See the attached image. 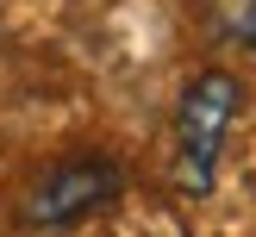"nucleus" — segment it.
Listing matches in <instances>:
<instances>
[{
    "label": "nucleus",
    "mask_w": 256,
    "mask_h": 237,
    "mask_svg": "<svg viewBox=\"0 0 256 237\" xmlns=\"http://www.w3.org/2000/svg\"><path fill=\"white\" fill-rule=\"evenodd\" d=\"M244 112V81L232 69H206L182 87V106H175V156H169V175L182 194L206 200L219 187V162H225V144H232V125Z\"/></svg>",
    "instance_id": "1"
},
{
    "label": "nucleus",
    "mask_w": 256,
    "mask_h": 237,
    "mask_svg": "<svg viewBox=\"0 0 256 237\" xmlns=\"http://www.w3.org/2000/svg\"><path fill=\"white\" fill-rule=\"evenodd\" d=\"M119 194H125V169L112 156H62V162H50V169L25 187L19 219H25V231L56 237V231L88 225L94 212H106Z\"/></svg>",
    "instance_id": "2"
},
{
    "label": "nucleus",
    "mask_w": 256,
    "mask_h": 237,
    "mask_svg": "<svg viewBox=\"0 0 256 237\" xmlns=\"http://www.w3.org/2000/svg\"><path fill=\"white\" fill-rule=\"evenodd\" d=\"M206 25L238 50H256V0H206Z\"/></svg>",
    "instance_id": "3"
}]
</instances>
